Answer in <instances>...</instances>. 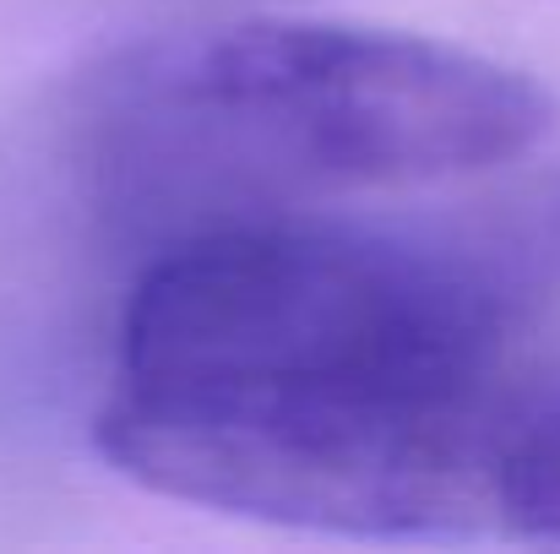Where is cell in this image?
<instances>
[{
	"label": "cell",
	"mask_w": 560,
	"mask_h": 554,
	"mask_svg": "<svg viewBox=\"0 0 560 554\" xmlns=\"http://www.w3.org/2000/svg\"><path fill=\"white\" fill-rule=\"evenodd\" d=\"M560 288V180L424 217L180 234L120 321V386L190 408H343L474 386Z\"/></svg>",
	"instance_id": "obj_1"
},
{
	"label": "cell",
	"mask_w": 560,
	"mask_h": 554,
	"mask_svg": "<svg viewBox=\"0 0 560 554\" xmlns=\"http://www.w3.org/2000/svg\"><path fill=\"white\" fill-rule=\"evenodd\" d=\"M550 120L556 98L495 55L311 16L131 44L82 93L93 180L175 234L485 175L534 153Z\"/></svg>",
	"instance_id": "obj_2"
},
{
	"label": "cell",
	"mask_w": 560,
	"mask_h": 554,
	"mask_svg": "<svg viewBox=\"0 0 560 554\" xmlns=\"http://www.w3.org/2000/svg\"><path fill=\"white\" fill-rule=\"evenodd\" d=\"M98 457L223 517L338 539L560 544V359L408 402L186 408L109 391Z\"/></svg>",
	"instance_id": "obj_3"
}]
</instances>
